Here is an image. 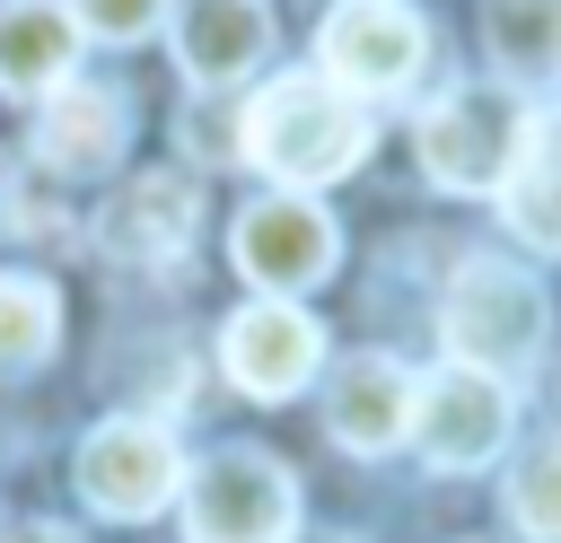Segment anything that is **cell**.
<instances>
[{"mask_svg":"<svg viewBox=\"0 0 561 543\" xmlns=\"http://www.w3.org/2000/svg\"><path fill=\"white\" fill-rule=\"evenodd\" d=\"M123 140H131V105L114 88H88V79L53 88L44 114H35V158L53 175H105L123 158Z\"/></svg>","mask_w":561,"mask_h":543,"instance_id":"obj_13","label":"cell"},{"mask_svg":"<svg viewBox=\"0 0 561 543\" xmlns=\"http://www.w3.org/2000/svg\"><path fill=\"white\" fill-rule=\"evenodd\" d=\"M430 61V18L412 0H333L316 26V70L342 96H403Z\"/></svg>","mask_w":561,"mask_h":543,"instance_id":"obj_5","label":"cell"},{"mask_svg":"<svg viewBox=\"0 0 561 543\" xmlns=\"http://www.w3.org/2000/svg\"><path fill=\"white\" fill-rule=\"evenodd\" d=\"M184 543H298V482L263 447H210L184 473Z\"/></svg>","mask_w":561,"mask_h":543,"instance_id":"obj_4","label":"cell"},{"mask_svg":"<svg viewBox=\"0 0 561 543\" xmlns=\"http://www.w3.org/2000/svg\"><path fill=\"white\" fill-rule=\"evenodd\" d=\"M228 254H237V272L263 298H298V289H316L342 263V228H333V210L316 193H263V201L237 210Z\"/></svg>","mask_w":561,"mask_h":543,"instance_id":"obj_7","label":"cell"},{"mask_svg":"<svg viewBox=\"0 0 561 543\" xmlns=\"http://www.w3.org/2000/svg\"><path fill=\"white\" fill-rule=\"evenodd\" d=\"M175 61H184V79H193L202 96L254 79V70L272 61V9H263V0H184V18H175Z\"/></svg>","mask_w":561,"mask_h":543,"instance_id":"obj_12","label":"cell"},{"mask_svg":"<svg viewBox=\"0 0 561 543\" xmlns=\"http://www.w3.org/2000/svg\"><path fill=\"white\" fill-rule=\"evenodd\" d=\"M500 219L535 254H561V105L526 114V140H517V158L500 175Z\"/></svg>","mask_w":561,"mask_h":543,"instance_id":"obj_15","label":"cell"},{"mask_svg":"<svg viewBox=\"0 0 561 543\" xmlns=\"http://www.w3.org/2000/svg\"><path fill=\"white\" fill-rule=\"evenodd\" d=\"M412 368L403 359H386V350H359V359H342L333 368V385H324V429L351 447V455H386V447H403V429H412Z\"/></svg>","mask_w":561,"mask_h":543,"instance_id":"obj_11","label":"cell"},{"mask_svg":"<svg viewBox=\"0 0 561 543\" xmlns=\"http://www.w3.org/2000/svg\"><path fill=\"white\" fill-rule=\"evenodd\" d=\"M193 219H202V184H193L184 166H140V175H123V184L105 193L96 245H105L114 263L158 272V263H175V254L193 245Z\"/></svg>","mask_w":561,"mask_h":543,"instance_id":"obj_10","label":"cell"},{"mask_svg":"<svg viewBox=\"0 0 561 543\" xmlns=\"http://www.w3.org/2000/svg\"><path fill=\"white\" fill-rule=\"evenodd\" d=\"M70 18L88 44H140L167 26V0H70Z\"/></svg>","mask_w":561,"mask_h":543,"instance_id":"obj_19","label":"cell"},{"mask_svg":"<svg viewBox=\"0 0 561 543\" xmlns=\"http://www.w3.org/2000/svg\"><path fill=\"white\" fill-rule=\"evenodd\" d=\"M219 368L237 377V394L289 403V394L316 385V368H324V324H316L298 298H245V307L219 324Z\"/></svg>","mask_w":561,"mask_h":543,"instance_id":"obj_9","label":"cell"},{"mask_svg":"<svg viewBox=\"0 0 561 543\" xmlns=\"http://www.w3.org/2000/svg\"><path fill=\"white\" fill-rule=\"evenodd\" d=\"M508 420H517L508 377H482V368L447 359V368H430V377L412 385V429H403V447H421L430 473H482V464L508 447Z\"/></svg>","mask_w":561,"mask_h":543,"instance_id":"obj_6","label":"cell"},{"mask_svg":"<svg viewBox=\"0 0 561 543\" xmlns=\"http://www.w3.org/2000/svg\"><path fill=\"white\" fill-rule=\"evenodd\" d=\"M53 342H61V298H53V280L0 272V377L53 359Z\"/></svg>","mask_w":561,"mask_h":543,"instance_id":"obj_17","label":"cell"},{"mask_svg":"<svg viewBox=\"0 0 561 543\" xmlns=\"http://www.w3.org/2000/svg\"><path fill=\"white\" fill-rule=\"evenodd\" d=\"M508 517H517L535 543H561V438L526 447V464L508 473Z\"/></svg>","mask_w":561,"mask_h":543,"instance_id":"obj_18","label":"cell"},{"mask_svg":"<svg viewBox=\"0 0 561 543\" xmlns=\"http://www.w3.org/2000/svg\"><path fill=\"white\" fill-rule=\"evenodd\" d=\"M237 149L280 184V193H324L368 158V105L342 96L324 70H280L254 88L237 114Z\"/></svg>","mask_w":561,"mask_h":543,"instance_id":"obj_1","label":"cell"},{"mask_svg":"<svg viewBox=\"0 0 561 543\" xmlns=\"http://www.w3.org/2000/svg\"><path fill=\"white\" fill-rule=\"evenodd\" d=\"M482 44L517 96L552 88L561 79V0H482Z\"/></svg>","mask_w":561,"mask_h":543,"instance_id":"obj_16","label":"cell"},{"mask_svg":"<svg viewBox=\"0 0 561 543\" xmlns=\"http://www.w3.org/2000/svg\"><path fill=\"white\" fill-rule=\"evenodd\" d=\"M79 18L61 0H0V88L9 96H53L79 79Z\"/></svg>","mask_w":561,"mask_h":543,"instance_id":"obj_14","label":"cell"},{"mask_svg":"<svg viewBox=\"0 0 561 543\" xmlns=\"http://www.w3.org/2000/svg\"><path fill=\"white\" fill-rule=\"evenodd\" d=\"M79 499L96 508V517H114V525H140V517H158L175 490H184V464H175V438L158 429V420H96L88 438H79Z\"/></svg>","mask_w":561,"mask_h":543,"instance_id":"obj_8","label":"cell"},{"mask_svg":"<svg viewBox=\"0 0 561 543\" xmlns=\"http://www.w3.org/2000/svg\"><path fill=\"white\" fill-rule=\"evenodd\" d=\"M543 324H552L543 289H535L517 263H500V254L456 263V280H447V298H438V342H447V359H465V368H482V377H526L535 350H543Z\"/></svg>","mask_w":561,"mask_h":543,"instance_id":"obj_2","label":"cell"},{"mask_svg":"<svg viewBox=\"0 0 561 543\" xmlns=\"http://www.w3.org/2000/svg\"><path fill=\"white\" fill-rule=\"evenodd\" d=\"M412 140H421V175L438 193H500V175L526 140V96L508 79H465V88L430 96Z\"/></svg>","mask_w":561,"mask_h":543,"instance_id":"obj_3","label":"cell"},{"mask_svg":"<svg viewBox=\"0 0 561 543\" xmlns=\"http://www.w3.org/2000/svg\"><path fill=\"white\" fill-rule=\"evenodd\" d=\"M9 543H79V534L53 525V517H26V525H9Z\"/></svg>","mask_w":561,"mask_h":543,"instance_id":"obj_20","label":"cell"}]
</instances>
